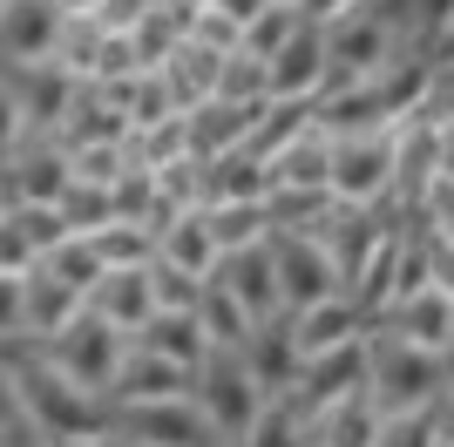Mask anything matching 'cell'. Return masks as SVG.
<instances>
[{
	"label": "cell",
	"instance_id": "cell-1",
	"mask_svg": "<svg viewBox=\"0 0 454 447\" xmlns=\"http://www.w3.org/2000/svg\"><path fill=\"white\" fill-rule=\"evenodd\" d=\"M0 359H7V380H14V400H20V427L35 434L41 447H75V441H89V434H109V400L68 387L35 346L7 339Z\"/></svg>",
	"mask_w": 454,
	"mask_h": 447
},
{
	"label": "cell",
	"instance_id": "cell-2",
	"mask_svg": "<svg viewBox=\"0 0 454 447\" xmlns=\"http://www.w3.org/2000/svg\"><path fill=\"white\" fill-rule=\"evenodd\" d=\"M448 387H454V366L441 353H420V346H407L394 333H366V393H373L380 420L434 413Z\"/></svg>",
	"mask_w": 454,
	"mask_h": 447
},
{
	"label": "cell",
	"instance_id": "cell-3",
	"mask_svg": "<svg viewBox=\"0 0 454 447\" xmlns=\"http://www.w3.org/2000/svg\"><path fill=\"white\" fill-rule=\"evenodd\" d=\"M265 400H271V393L251 380L245 353H217V346H210L204 366L190 372V407L204 413V427L217 434L224 447H238L251 434V420L265 413Z\"/></svg>",
	"mask_w": 454,
	"mask_h": 447
},
{
	"label": "cell",
	"instance_id": "cell-4",
	"mask_svg": "<svg viewBox=\"0 0 454 447\" xmlns=\"http://www.w3.org/2000/svg\"><path fill=\"white\" fill-rule=\"evenodd\" d=\"M48 366L68 380V387H82V393H95V400H109V387H115V372H122V353H129V339L122 333H109L102 318H89L82 312L68 333H55L48 346H35Z\"/></svg>",
	"mask_w": 454,
	"mask_h": 447
},
{
	"label": "cell",
	"instance_id": "cell-5",
	"mask_svg": "<svg viewBox=\"0 0 454 447\" xmlns=\"http://www.w3.org/2000/svg\"><path fill=\"white\" fill-rule=\"evenodd\" d=\"M271 271H278V298H285V318L312 312L325 298H346L340 285V264L325 258V244L312 231H271Z\"/></svg>",
	"mask_w": 454,
	"mask_h": 447
},
{
	"label": "cell",
	"instance_id": "cell-6",
	"mask_svg": "<svg viewBox=\"0 0 454 447\" xmlns=\"http://www.w3.org/2000/svg\"><path fill=\"white\" fill-rule=\"evenodd\" d=\"M407 55L394 41V27L373 14V0L366 7H353L346 20H333L325 27V61H333V82L325 89H346V82H366V74H380V68H394V61Z\"/></svg>",
	"mask_w": 454,
	"mask_h": 447
},
{
	"label": "cell",
	"instance_id": "cell-7",
	"mask_svg": "<svg viewBox=\"0 0 454 447\" xmlns=\"http://www.w3.org/2000/svg\"><path fill=\"white\" fill-rule=\"evenodd\" d=\"M333 204H346V210L394 204V129L333 143Z\"/></svg>",
	"mask_w": 454,
	"mask_h": 447
},
{
	"label": "cell",
	"instance_id": "cell-8",
	"mask_svg": "<svg viewBox=\"0 0 454 447\" xmlns=\"http://www.w3.org/2000/svg\"><path fill=\"white\" fill-rule=\"evenodd\" d=\"M75 184V169H68V149L55 136L27 129L14 143V156L0 163V204H61V190Z\"/></svg>",
	"mask_w": 454,
	"mask_h": 447
},
{
	"label": "cell",
	"instance_id": "cell-9",
	"mask_svg": "<svg viewBox=\"0 0 454 447\" xmlns=\"http://www.w3.org/2000/svg\"><path fill=\"white\" fill-rule=\"evenodd\" d=\"M265 82H271V102H319L325 82H333V61H325V27L299 20V35H292L278 55L265 61Z\"/></svg>",
	"mask_w": 454,
	"mask_h": 447
},
{
	"label": "cell",
	"instance_id": "cell-10",
	"mask_svg": "<svg viewBox=\"0 0 454 447\" xmlns=\"http://www.w3.org/2000/svg\"><path fill=\"white\" fill-rule=\"evenodd\" d=\"M61 20L68 14L55 0H7L0 7V68H41V61H55Z\"/></svg>",
	"mask_w": 454,
	"mask_h": 447
},
{
	"label": "cell",
	"instance_id": "cell-11",
	"mask_svg": "<svg viewBox=\"0 0 454 447\" xmlns=\"http://www.w3.org/2000/svg\"><path fill=\"white\" fill-rule=\"evenodd\" d=\"M14 312H20L14 318V339H20V346H48L55 333H68V325L82 318V298L35 264V271L14 285Z\"/></svg>",
	"mask_w": 454,
	"mask_h": 447
},
{
	"label": "cell",
	"instance_id": "cell-12",
	"mask_svg": "<svg viewBox=\"0 0 454 447\" xmlns=\"http://www.w3.org/2000/svg\"><path fill=\"white\" fill-rule=\"evenodd\" d=\"M353 393H366V339L360 346H340V353H319L299 366V387L285 393V400H299V413L312 420V413L340 407V400H353Z\"/></svg>",
	"mask_w": 454,
	"mask_h": 447
},
{
	"label": "cell",
	"instance_id": "cell-13",
	"mask_svg": "<svg viewBox=\"0 0 454 447\" xmlns=\"http://www.w3.org/2000/svg\"><path fill=\"white\" fill-rule=\"evenodd\" d=\"M210 285H224V292L245 305L251 325H271V318H285L278 271H271V244H251V251H231V258H217Z\"/></svg>",
	"mask_w": 454,
	"mask_h": 447
},
{
	"label": "cell",
	"instance_id": "cell-14",
	"mask_svg": "<svg viewBox=\"0 0 454 447\" xmlns=\"http://www.w3.org/2000/svg\"><path fill=\"white\" fill-rule=\"evenodd\" d=\"M366 333H394V339H407V346H420V353H441V359H448V346H454V298H441L434 285H427V292L387 305Z\"/></svg>",
	"mask_w": 454,
	"mask_h": 447
},
{
	"label": "cell",
	"instance_id": "cell-15",
	"mask_svg": "<svg viewBox=\"0 0 454 447\" xmlns=\"http://www.w3.org/2000/svg\"><path fill=\"white\" fill-rule=\"evenodd\" d=\"M82 312H89V318H102L109 333L136 339V333H143V325H150V318H156L150 264H143V271H102V278H95V292L82 298Z\"/></svg>",
	"mask_w": 454,
	"mask_h": 447
},
{
	"label": "cell",
	"instance_id": "cell-16",
	"mask_svg": "<svg viewBox=\"0 0 454 447\" xmlns=\"http://www.w3.org/2000/svg\"><path fill=\"white\" fill-rule=\"evenodd\" d=\"M258 115H265V102L258 109H231V102H197V109L184 115V143L197 163H217V156H231V149H245L251 129H258Z\"/></svg>",
	"mask_w": 454,
	"mask_h": 447
},
{
	"label": "cell",
	"instance_id": "cell-17",
	"mask_svg": "<svg viewBox=\"0 0 454 447\" xmlns=\"http://www.w3.org/2000/svg\"><path fill=\"white\" fill-rule=\"evenodd\" d=\"M271 190H292V197H333V136L312 122L299 143H285L271 156Z\"/></svg>",
	"mask_w": 454,
	"mask_h": 447
},
{
	"label": "cell",
	"instance_id": "cell-18",
	"mask_svg": "<svg viewBox=\"0 0 454 447\" xmlns=\"http://www.w3.org/2000/svg\"><path fill=\"white\" fill-rule=\"evenodd\" d=\"M156 400H190V372L129 346V353H122V372H115V387H109V413L115 407H156Z\"/></svg>",
	"mask_w": 454,
	"mask_h": 447
},
{
	"label": "cell",
	"instance_id": "cell-19",
	"mask_svg": "<svg viewBox=\"0 0 454 447\" xmlns=\"http://www.w3.org/2000/svg\"><path fill=\"white\" fill-rule=\"evenodd\" d=\"M245 353V366H251V380L278 400V393H292L299 387V339H292V318H271V325H251V339L238 346Z\"/></svg>",
	"mask_w": 454,
	"mask_h": 447
},
{
	"label": "cell",
	"instance_id": "cell-20",
	"mask_svg": "<svg viewBox=\"0 0 454 447\" xmlns=\"http://www.w3.org/2000/svg\"><path fill=\"white\" fill-rule=\"evenodd\" d=\"M292 339H299V359H319V353H340V346H360L366 318L353 298H325V305L292 318Z\"/></svg>",
	"mask_w": 454,
	"mask_h": 447
},
{
	"label": "cell",
	"instance_id": "cell-21",
	"mask_svg": "<svg viewBox=\"0 0 454 447\" xmlns=\"http://www.w3.org/2000/svg\"><path fill=\"white\" fill-rule=\"evenodd\" d=\"M129 346H136V353H150V359H170V366H184V372H197V366H204V353H210L197 312H156Z\"/></svg>",
	"mask_w": 454,
	"mask_h": 447
},
{
	"label": "cell",
	"instance_id": "cell-22",
	"mask_svg": "<svg viewBox=\"0 0 454 447\" xmlns=\"http://www.w3.org/2000/svg\"><path fill=\"white\" fill-rule=\"evenodd\" d=\"M204 190H210V204H265L271 197V163L251 156V149H231V156L204 163Z\"/></svg>",
	"mask_w": 454,
	"mask_h": 447
},
{
	"label": "cell",
	"instance_id": "cell-23",
	"mask_svg": "<svg viewBox=\"0 0 454 447\" xmlns=\"http://www.w3.org/2000/svg\"><path fill=\"white\" fill-rule=\"evenodd\" d=\"M156 258L210 285V271H217V238H210V217H204V210H184V217L156 238Z\"/></svg>",
	"mask_w": 454,
	"mask_h": 447
},
{
	"label": "cell",
	"instance_id": "cell-24",
	"mask_svg": "<svg viewBox=\"0 0 454 447\" xmlns=\"http://www.w3.org/2000/svg\"><path fill=\"white\" fill-rule=\"evenodd\" d=\"M380 441V407L373 393H353L340 407L312 413V447H373Z\"/></svg>",
	"mask_w": 454,
	"mask_h": 447
},
{
	"label": "cell",
	"instance_id": "cell-25",
	"mask_svg": "<svg viewBox=\"0 0 454 447\" xmlns=\"http://www.w3.org/2000/svg\"><path fill=\"white\" fill-rule=\"evenodd\" d=\"M210 238H217V258H231V251H251V244L271 238V217L265 204H210Z\"/></svg>",
	"mask_w": 454,
	"mask_h": 447
},
{
	"label": "cell",
	"instance_id": "cell-26",
	"mask_svg": "<svg viewBox=\"0 0 454 447\" xmlns=\"http://www.w3.org/2000/svg\"><path fill=\"white\" fill-rule=\"evenodd\" d=\"M197 325H204V339L217 346V353H238L251 339V318H245V305L224 292V285H204V298H197Z\"/></svg>",
	"mask_w": 454,
	"mask_h": 447
},
{
	"label": "cell",
	"instance_id": "cell-27",
	"mask_svg": "<svg viewBox=\"0 0 454 447\" xmlns=\"http://www.w3.org/2000/svg\"><path fill=\"white\" fill-rule=\"evenodd\" d=\"M102 27H95V14H68L61 20V41H55V68L68 74V82H95V61H102Z\"/></svg>",
	"mask_w": 454,
	"mask_h": 447
},
{
	"label": "cell",
	"instance_id": "cell-28",
	"mask_svg": "<svg viewBox=\"0 0 454 447\" xmlns=\"http://www.w3.org/2000/svg\"><path fill=\"white\" fill-rule=\"evenodd\" d=\"M238 447H312V420L299 413V400H265V413L251 420V434Z\"/></svg>",
	"mask_w": 454,
	"mask_h": 447
},
{
	"label": "cell",
	"instance_id": "cell-29",
	"mask_svg": "<svg viewBox=\"0 0 454 447\" xmlns=\"http://www.w3.org/2000/svg\"><path fill=\"white\" fill-rule=\"evenodd\" d=\"M95 258H102V271H143V264L156 258V238L143 231V224H109V231H95Z\"/></svg>",
	"mask_w": 454,
	"mask_h": 447
},
{
	"label": "cell",
	"instance_id": "cell-30",
	"mask_svg": "<svg viewBox=\"0 0 454 447\" xmlns=\"http://www.w3.org/2000/svg\"><path fill=\"white\" fill-rule=\"evenodd\" d=\"M55 210H61V224H68V238H95V231H109V224H115V204H109V190H102V184H68Z\"/></svg>",
	"mask_w": 454,
	"mask_h": 447
},
{
	"label": "cell",
	"instance_id": "cell-31",
	"mask_svg": "<svg viewBox=\"0 0 454 447\" xmlns=\"http://www.w3.org/2000/svg\"><path fill=\"white\" fill-rule=\"evenodd\" d=\"M41 271H48V278H61L75 298H89L95 278H102V258H95V244H89V238H68V244H55V251L41 258Z\"/></svg>",
	"mask_w": 454,
	"mask_h": 447
},
{
	"label": "cell",
	"instance_id": "cell-32",
	"mask_svg": "<svg viewBox=\"0 0 454 447\" xmlns=\"http://www.w3.org/2000/svg\"><path fill=\"white\" fill-rule=\"evenodd\" d=\"M217 102H231V109H258V102H271V82H265V61H251L245 48L224 61V74H217Z\"/></svg>",
	"mask_w": 454,
	"mask_h": 447
},
{
	"label": "cell",
	"instance_id": "cell-33",
	"mask_svg": "<svg viewBox=\"0 0 454 447\" xmlns=\"http://www.w3.org/2000/svg\"><path fill=\"white\" fill-rule=\"evenodd\" d=\"M7 217L20 224V238H27V251H35V264L55 251V244H68V224H61L55 204H7Z\"/></svg>",
	"mask_w": 454,
	"mask_h": 447
},
{
	"label": "cell",
	"instance_id": "cell-34",
	"mask_svg": "<svg viewBox=\"0 0 454 447\" xmlns=\"http://www.w3.org/2000/svg\"><path fill=\"white\" fill-rule=\"evenodd\" d=\"M292 35H299V7H265V14L245 27V55L251 61H271Z\"/></svg>",
	"mask_w": 454,
	"mask_h": 447
},
{
	"label": "cell",
	"instance_id": "cell-35",
	"mask_svg": "<svg viewBox=\"0 0 454 447\" xmlns=\"http://www.w3.org/2000/svg\"><path fill=\"white\" fill-rule=\"evenodd\" d=\"M150 292H156V312H197L204 278H190V271H176V264L150 258Z\"/></svg>",
	"mask_w": 454,
	"mask_h": 447
},
{
	"label": "cell",
	"instance_id": "cell-36",
	"mask_svg": "<svg viewBox=\"0 0 454 447\" xmlns=\"http://www.w3.org/2000/svg\"><path fill=\"white\" fill-rule=\"evenodd\" d=\"M68 169H75V184L115 190V176L129 169V156H122V143H89V149H75V156H68Z\"/></svg>",
	"mask_w": 454,
	"mask_h": 447
},
{
	"label": "cell",
	"instance_id": "cell-37",
	"mask_svg": "<svg viewBox=\"0 0 454 447\" xmlns=\"http://www.w3.org/2000/svg\"><path fill=\"white\" fill-rule=\"evenodd\" d=\"M373 447H448L434 413H394V420H380V441Z\"/></svg>",
	"mask_w": 454,
	"mask_h": 447
},
{
	"label": "cell",
	"instance_id": "cell-38",
	"mask_svg": "<svg viewBox=\"0 0 454 447\" xmlns=\"http://www.w3.org/2000/svg\"><path fill=\"white\" fill-rule=\"evenodd\" d=\"M190 41H197V48H210V55H238V48H245V27H231L224 14L197 7V20H190Z\"/></svg>",
	"mask_w": 454,
	"mask_h": 447
},
{
	"label": "cell",
	"instance_id": "cell-39",
	"mask_svg": "<svg viewBox=\"0 0 454 447\" xmlns=\"http://www.w3.org/2000/svg\"><path fill=\"white\" fill-rule=\"evenodd\" d=\"M420 231H427V238H441V244H454V184H448V176L420 197Z\"/></svg>",
	"mask_w": 454,
	"mask_h": 447
},
{
	"label": "cell",
	"instance_id": "cell-40",
	"mask_svg": "<svg viewBox=\"0 0 454 447\" xmlns=\"http://www.w3.org/2000/svg\"><path fill=\"white\" fill-rule=\"evenodd\" d=\"M27 271H35V251H27L20 224L7 217V204H0V278H27Z\"/></svg>",
	"mask_w": 454,
	"mask_h": 447
},
{
	"label": "cell",
	"instance_id": "cell-41",
	"mask_svg": "<svg viewBox=\"0 0 454 447\" xmlns=\"http://www.w3.org/2000/svg\"><path fill=\"white\" fill-rule=\"evenodd\" d=\"M150 7L156 0H102V7H95V27H102V35H136Z\"/></svg>",
	"mask_w": 454,
	"mask_h": 447
},
{
	"label": "cell",
	"instance_id": "cell-42",
	"mask_svg": "<svg viewBox=\"0 0 454 447\" xmlns=\"http://www.w3.org/2000/svg\"><path fill=\"white\" fill-rule=\"evenodd\" d=\"M420 109L434 115V122H454V61H441L434 68V82H427V102Z\"/></svg>",
	"mask_w": 454,
	"mask_h": 447
},
{
	"label": "cell",
	"instance_id": "cell-43",
	"mask_svg": "<svg viewBox=\"0 0 454 447\" xmlns=\"http://www.w3.org/2000/svg\"><path fill=\"white\" fill-rule=\"evenodd\" d=\"M27 136V122H20V109H14V95H7V82H0V163L14 156V143Z\"/></svg>",
	"mask_w": 454,
	"mask_h": 447
},
{
	"label": "cell",
	"instance_id": "cell-44",
	"mask_svg": "<svg viewBox=\"0 0 454 447\" xmlns=\"http://www.w3.org/2000/svg\"><path fill=\"white\" fill-rule=\"evenodd\" d=\"M353 7H366V0H299V20H312V27H333V20H346Z\"/></svg>",
	"mask_w": 454,
	"mask_h": 447
},
{
	"label": "cell",
	"instance_id": "cell-45",
	"mask_svg": "<svg viewBox=\"0 0 454 447\" xmlns=\"http://www.w3.org/2000/svg\"><path fill=\"white\" fill-rule=\"evenodd\" d=\"M204 7H210V14H224V20H231V27H251V20L265 14L271 0H204Z\"/></svg>",
	"mask_w": 454,
	"mask_h": 447
},
{
	"label": "cell",
	"instance_id": "cell-46",
	"mask_svg": "<svg viewBox=\"0 0 454 447\" xmlns=\"http://www.w3.org/2000/svg\"><path fill=\"white\" fill-rule=\"evenodd\" d=\"M0 434H27V427H20V400H14V380H7V359H0Z\"/></svg>",
	"mask_w": 454,
	"mask_h": 447
},
{
	"label": "cell",
	"instance_id": "cell-47",
	"mask_svg": "<svg viewBox=\"0 0 454 447\" xmlns=\"http://www.w3.org/2000/svg\"><path fill=\"white\" fill-rule=\"evenodd\" d=\"M14 285H20V278H0V346L14 339V318H20V312H14Z\"/></svg>",
	"mask_w": 454,
	"mask_h": 447
},
{
	"label": "cell",
	"instance_id": "cell-48",
	"mask_svg": "<svg viewBox=\"0 0 454 447\" xmlns=\"http://www.w3.org/2000/svg\"><path fill=\"white\" fill-rule=\"evenodd\" d=\"M441 176L454 184V122H441Z\"/></svg>",
	"mask_w": 454,
	"mask_h": 447
},
{
	"label": "cell",
	"instance_id": "cell-49",
	"mask_svg": "<svg viewBox=\"0 0 454 447\" xmlns=\"http://www.w3.org/2000/svg\"><path fill=\"white\" fill-rule=\"evenodd\" d=\"M434 420H441V434H448V447H454V387L441 393V407H434Z\"/></svg>",
	"mask_w": 454,
	"mask_h": 447
},
{
	"label": "cell",
	"instance_id": "cell-50",
	"mask_svg": "<svg viewBox=\"0 0 454 447\" xmlns=\"http://www.w3.org/2000/svg\"><path fill=\"white\" fill-rule=\"evenodd\" d=\"M75 447H129V441H122V434L109 427V434H89V441H75Z\"/></svg>",
	"mask_w": 454,
	"mask_h": 447
},
{
	"label": "cell",
	"instance_id": "cell-51",
	"mask_svg": "<svg viewBox=\"0 0 454 447\" xmlns=\"http://www.w3.org/2000/svg\"><path fill=\"white\" fill-rule=\"evenodd\" d=\"M61 14H95V7H102V0H55Z\"/></svg>",
	"mask_w": 454,
	"mask_h": 447
},
{
	"label": "cell",
	"instance_id": "cell-52",
	"mask_svg": "<svg viewBox=\"0 0 454 447\" xmlns=\"http://www.w3.org/2000/svg\"><path fill=\"white\" fill-rule=\"evenodd\" d=\"M0 447H41L35 434H0Z\"/></svg>",
	"mask_w": 454,
	"mask_h": 447
},
{
	"label": "cell",
	"instance_id": "cell-53",
	"mask_svg": "<svg viewBox=\"0 0 454 447\" xmlns=\"http://www.w3.org/2000/svg\"><path fill=\"white\" fill-rule=\"evenodd\" d=\"M271 7H299V0H271Z\"/></svg>",
	"mask_w": 454,
	"mask_h": 447
},
{
	"label": "cell",
	"instance_id": "cell-54",
	"mask_svg": "<svg viewBox=\"0 0 454 447\" xmlns=\"http://www.w3.org/2000/svg\"><path fill=\"white\" fill-rule=\"evenodd\" d=\"M448 366H454V346H448Z\"/></svg>",
	"mask_w": 454,
	"mask_h": 447
},
{
	"label": "cell",
	"instance_id": "cell-55",
	"mask_svg": "<svg viewBox=\"0 0 454 447\" xmlns=\"http://www.w3.org/2000/svg\"><path fill=\"white\" fill-rule=\"evenodd\" d=\"M0 7H7V0H0Z\"/></svg>",
	"mask_w": 454,
	"mask_h": 447
}]
</instances>
